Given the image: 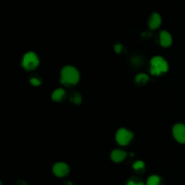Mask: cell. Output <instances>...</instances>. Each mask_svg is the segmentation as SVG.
<instances>
[{"label":"cell","mask_w":185,"mask_h":185,"mask_svg":"<svg viewBox=\"0 0 185 185\" xmlns=\"http://www.w3.org/2000/svg\"><path fill=\"white\" fill-rule=\"evenodd\" d=\"M80 80V74L77 69L72 66H65L61 71L60 82L65 85L77 84Z\"/></svg>","instance_id":"6da1fadb"},{"label":"cell","mask_w":185,"mask_h":185,"mask_svg":"<svg viewBox=\"0 0 185 185\" xmlns=\"http://www.w3.org/2000/svg\"><path fill=\"white\" fill-rule=\"evenodd\" d=\"M168 70L167 61L161 56H154L151 60V73L153 75H160Z\"/></svg>","instance_id":"7a4b0ae2"},{"label":"cell","mask_w":185,"mask_h":185,"mask_svg":"<svg viewBox=\"0 0 185 185\" xmlns=\"http://www.w3.org/2000/svg\"><path fill=\"white\" fill-rule=\"evenodd\" d=\"M39 64V58L34 52H28L23 58L22 65L25 70H34Z\"/></svg>","instance_id":"3957f363"},{"label":"cell","mask_w":185,"mask_h":185,"mask_svg":"<svg viewBox=\"0 0 185 185\" xmlns=\"http://www.w3.org/2000/svg\"><path fill=\"white\" fill-rule=\"evenodd\" d=\"M133 138V133L124 128H121L116 133V140L121 145H127Z\"/></svg>","instance_id":"277c9868"},{"label":"cell","mask_w":185,"mask_h":185,"mask_svg":"<svg viewBox=\"0 0 185 185\" xmlns=\"http://www.w3.org/2000/svg\"><path fill=\"white\" fill-rule=\"evenodd\" d=\"M173 135L175 140L179 143H185V125L177 124L173 127Z\"/></svg>","instance_id":"5b68a950"},{"label":"cell","mask_w":185,"mask_h":185,"mask_svg":"<svg viewBox=\"0 0 185 185\" xmlns=\"http://www.w3.org/2000/svg\"><path fill=\"white\" fill-rule=\"evenodd\" d=\"M52 171L54 175L58 177H63L67 175L70 172V167L67 163L59 162L53 166Z\"/></svg>","instance_id":"8992f818"},{"label":"cell","mask_w":185,"mask_h":185,"mask_svg":"<svg viewBox=\"0 0 185 185\" xmlns=\"http://www.w3.org/2000/svg\"><path fill=\"white\" fill-rule=\"evenodd\" d=\"M127 157V153L124 151L117 149L114 150L111 153V158L114 162L120 163L124 161Z\"/></svg>","instance_id":"52a82bcc"},{"label":"cell","mask_w":185,"mask_h":185,"mask_svg":"<svg viewBox=\"0 0 185 185\" xmlns=\"http://www.w3.org/2000/svg\"><path fill=\"white\" fill-rule=\"evenodd\" d=\"M161 22H162V20H161V18L159 14L154 13L153 15H151V18L149 19V21H148L149 28H150L151 30L157 29L158 28L160 27Z\"/></svg>","instance_id":"ba28073f"},{"label":"cell","mask_w":185,"mask_h":185,"mask_svg":"<svg viewBox=\"0 0 185 185\" xmlns=\"http://www.w3.org/2000/svg\"><path fill=\"white\" fill-rule=\"evenodd\" d=\"M160 44L163 47H168L172 44V37L168 31L163 30L160 33Z\"/></svg>","instance_id":"9c48e42d"},{"label":"cell","mask_w":185,"mask_h":185,"mask_svg":"<svg viewBox=\"0 0 185 185\" xmlns=\"http://www.w3.org/2000/svg\"><path fill=\"white\" fill-rule=\"evenodd\" d=\"M65 97V91L62 88L56 89L52 92L51 98L54 101H61Z\"/></svg>","instance_id":"30bf717a"},{"label":"cell","mask_w":185,"mask_h":185,"mask_svg":"<svg viewBox=\"0 0 185 185\" xmlns=\"http://www.w3.org/2000/svg\"><path fill=\"white\" fill-rule=\"evenodd\" d=\"M161 179L157 175H153L147 180V185H160Z\"/></svg>","instance_id":"8fae6325"},{"label":"cell","mask_w":185,"mask_h":185,"mask_svg":"<svg viewBox=\"0 0 185 185\" xmlns=\"http://www.w3.org/2000/svg\"><path fill=\"white\" fill-rule=\"evenodd\" d=\"M149 77L145 74L141 73L136 76L135 77V81H136L138 84H145L148 81Z\"/></svg>","instance_id":"7c38bea8"},{"label":"cell","mask_w":185,"mask_h":185,"mask_svg":"<svg viewBox=\"0 0 185 185\" xmlns=\"http://www.w3.org/2000/svg\"><path fill=\"white\" fill-rule=\"evenodd\" d=\"M70 101L75 104H80L82 101V98L77 92H72L70 95Z\"/></svg>","instance_id":"4fadbf2b"},{"label":"cell","mask_w":185,"mask_h":185,"mask_svg":"<svg viewBox=\"0 0 185 185\" xmlns=\"http://www.w3.org/2000/svg\"><path fill=\"white\" fill-rule=\"evenodd\" d=\"M132 168L136 171H140L143 170L145 168V163L142 161H137L132 165Z\"/></svg>","instance_id":"5bb4252c"},{"label":"cell","mask_w":185,"mask_h":185,"mask_svg":"<svg viewBox=\"0 0 185 185\" xmlns=\"http://www.w3.org/2000/svg\"><path fill=\"white\" fill-rule=\"evenodd\" d=\"M30 83H31L33 85H35V86H38L41 83V80L38 79L36 77H33L30 79Z\"/></svg>","instance_id":"9a60e30c"},{"label":"cell","mask_w":185,"mask_h":185,"mask_svg":"<svg viewBox=\"0 0 185 185\" xmlns=\"http://www.w3.org/2000/svg\"><path fill=\"white\" fill-rule=\"evenodd\" d=\"M126 185H144L142 182H135V180H130Z\"/></svg>","instance_id":"2e32d148"},{"label":"cell","mask_w":185,"mask_h":185,"mask_svg":"<svg viewBox=\"0 0 185 185\" xmlns=\"http://www.w3.org/2000/svg\"><path fill=\"white\" fill-rule=\"evenodd\" d=\"M114 50H115L116 52H117V53H120V52H122V45H121L119 44L115 45Z\"/></svg>","instance_id":"e0dca14e"},{"label":"cell","mask_w":185,"mask_h":185,"mask_svg":"<svg viewBox=\"0 0 185 185\" xmlns=\"http://www.w3.org/2000/svg\"><path fill=\"white\" fill-rule=\"evenodd\" d=\"M21 185H25V184H21Z\"/></svg>","instance_id":"ac0fdd59"}]
</instances>
